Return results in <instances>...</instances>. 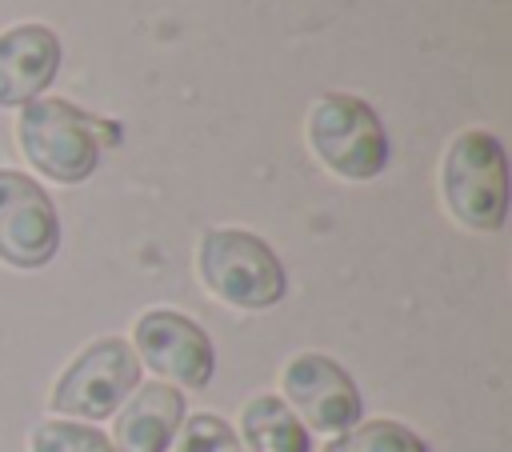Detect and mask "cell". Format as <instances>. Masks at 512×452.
I'll list each match as a JSON object with an SVG mask.
<instances>
[{"instance_id": "14", "label": "cell", "mask_w": 512, "mask_h": 452, "mask_svg": "<svg viewBox=\"0 0 512 452\" xmlns=\"http://www.w3.org/2000/svg\"><path fill=\"white\" fill-rule=\"evenodd\" d=\"M176 452H244L240 436L216 412H192L176 428Z\"/></svg>"}, {"instance_id": "12", "label": "cell", "mask_w": 512, "mask_h": 452, "mask_svg": "<svg viewBox=\"0 0 512 452\" xmlns=\"http://www.w3.org/2000/svg\"><path fill=\"white\" fill-rule=\"evenodd\" d=\"M320 452H428V444L400 420H364L336 432Z\"/></svg>"}, {"instance_id": "2", "label": "cell", "mask_w": 512, "mask_h": 452, "mask_svg": "<svg viewBox=\"0 0 512 452\" xmlns=\"http://www.w3.org/2000/svg\"><path fill=\"white\" fill-rule=\"evenodd\" d=\"M440 192L448 212L472 232H496L508 220V156L496 132H460L440 164Z\"/></svg>"}, {"instance_id": "8", "label": "cell", "mask_w": 512, "mask_h": 452, "mask_svg": "<svg viewBox=\"0 0 512 452\" xmlns=\"http://www.w3.org/2000/svg\"><path fill=\"white\" fill-rule=\"evenodd\" d=\"M60 252V216L52 196L24 172L0 168V260L44 268Z\"/></svg>"}, {"instance_id": "3", "label": "cell", "mask_w": 512, "mask_h": 452, "mask_svg": "<svg viewBox=\"0 0 512 452\" xmlns=\"http://www.w3.org/2000/svg\"><path fill=\"white\" fill-rule=\"evenodd\" d=\"M100 128L104 124L72 100H28L16 120V140L40 176L84 184L100 164Z\"/></svg>"}, {"instance_id": "10", "label": "cell", "mask_w": 512, "mask_h": 452, "mask_svg": "<svg viewBox=\"0 0 512 452\" xmlns=\"http://www.w3.org/2000/svg\"><path fill=\"white\" fill-rule=\"evenodd\" d=\"M112 448L116 452H168L184 420V392L172 384H136L124 408H116Z\"/></svg>"}, {"instance_id": "7", "label": "cell", "mask_w": 512, "mask_h": 452, "mask_svg": "<svg viewBox=\"0 0 512 452\" xmlns=\"http://www.w3.org/2000/svg\"><path fill=\"white\" fill-rule=\"evenodd\" d=\"M280 388H284V404L296 412V420L304 428L316 432H344L352 424H360L364 400L356 380L344 372V364H336L324 352H300L284 364L280 372Z\"/></svg>"}, {"instance_id": "4", "label": "cell", "mask_w": 512, "mask_h": 452, "mask_svg": "<svg viewBox=\"0 0 512 452\" xmlns=\"http://www.w3.org/2000/svg\"><path fill=\"white\" fill-rule=\"evenodd\" d=\"M308 148L340 180H372L388 164V132L376 108L352 92H324L308 108Z\"/></svg>"}, {"instance_id": "5", "label": "cell", "mask_w": 512, "mask_h": 452, "mask_svg": "<svg viewBox=\"0 0 512 452\" xmlns=\"http://www.w3.org/2000/svg\"><path fill=\"white\" fill-rule=\"evenodd\" d=\"M140 384V360L124 336H100L76 360L60 372L52 384V412L60 416H84V420H104L112 416Z\"/></svg>"}, {"instance_id": "11", "label": "cell", "mask_w": 512, "mask_h": 452, "mask_svg": "<svg viewBox=\"0 0 512 452\" xmlns=\"http://www.w3.org/2000/svg\"><path fill=\"white\" fill-rule=\"evenodd\" d=\"M240 436H244V452H312L308 428L272 392L252 396L240 408Z\"/></svg>"}, {"instance_id": "13", "label": "cell", "mask_w": 512, "mask_h": 452, "mask_svg": "<svg viewBox=\"0 0 512 452\" xmlns=\"http://www.w3.org/2000/svg\"><path fill=\"white\" fill-rule=\"evenodd\" d=\"M28 444L32 452H116L112 440L84 420H40Z\"/></svg>"}, {"instance_id": "9", "label": "cell", "mask_w": 512, "mask_h": 452, "mask_svg": "<svg viewBox=\"0 0 512 452\" xmlns=\"http://www.w3.org/2000/svg\"><path fill=\"white\" fill-rule=\"evenodd\" d=\"M60 36L48 24H16L0 32V108L40 100L60 72Z\"/></svg>"}, {"instance_id": "6", "label": "cell", "mask_w": 512, "mask_h": 452, "mask_svg": "<svg viewBox=\"0 0 512 452\" xmlns=\"http://www.w3.org/2000/svg\"><path fill=\"white\" fill-rule=\"evenodd\" d=\"M132 352L172 388H208L216 372V348L208 332L176 308H148L132 328Z\"/></svg>"}, {"instance_id": "1", "label": "cell", "mask_w": 512, "mask_h": 452, "mask_svg": "<svg viewBox=\"0 0 512 452\" xmlns=\"http://www.w3.org/2000/svg\"><path fill=\"white\" fill-rule=\"evenodd\" d=\"M196 268L204 288L240 312H264L288 296L280 256L248 228H208L196 248Z\"/></svg>"}]
</instances>
